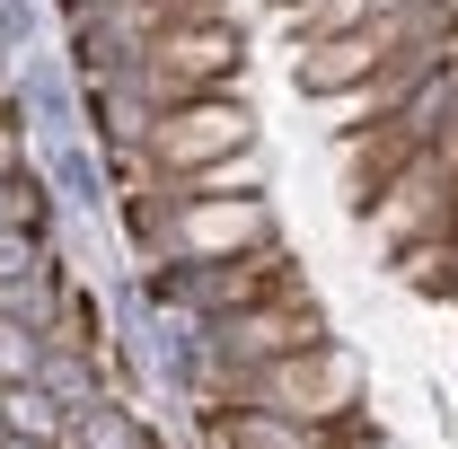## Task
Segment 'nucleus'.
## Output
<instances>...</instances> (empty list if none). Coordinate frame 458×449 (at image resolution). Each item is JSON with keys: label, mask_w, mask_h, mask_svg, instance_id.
I'll return each instance as SVG.
<instances>
[{"label": "nucleus", "mask_w": 458, "mask_h": 449, "mask_svg": "<svg viewBox=\"0 0 458 449\" xmlns=\"http://www.w3.org/2000/svg\"><path fill=\"white\" fill-rule=\"evenodd\" d=\"M361 388H370V379H361V352H352L344 335H327V343H300V352H283V361L247 370L229 405H274V414H291V423L344 432V423H361Z\"/></svg>", "instance_id": "f257e3e1"}, {"label": "nucleus", "mask_w": 458, "mask_h": 449, "mask_svg": "<svg viewBox=\"0 0 458 449\" xmlns=\"http://www.w3.org/2000/svg\"><path fill=\"white\" fill-rule=\"evenodd\" d=\"M247 71V36L238 18H176V27H150L132 45V89L150 106H176V97H203V89H238Z\"/></svg>", "instance_id": "f03ea898"}, {"label": "nucleus", "mask_w": 458, "mask_h": 449, "mask_svg": "<svg viewBox=\"0 0 458 449\" xmlns=\"http://www.w3.org/2000/svg\"><path fill=\"white\" fill-rule=\"evenodd\" d=\"M141 168L150 176H194L229 159V150H256V106L238 89H203V97H176V106H150L141 132H132Z\"/></svg>", "instance_id": "7ed1b4c3"}, {"label": "nucleus", "mask_w": 458, "mask_h": 449, "mask_svg": "<svg viewBox=\"0 0 458 449\" xmlns=\"http://www.w3.org/2000/svg\"><path fill=\"white\" fill-rule=\"evenodd\" d=\"M458 229V132H441L423 159H405L370 203H361V238L379 247V256H397L414 238H441Z\"/></svg>", "instance_id": "20e7f679"}, {"label": "nucleus", "mask_w": 458, "mask_h": 449, "mask_svg": "<svg viewBox=\"0 0 458 449\" xmlns=\"http://www.w3.org/2000/svg\"><path fill=\"white\" fill-rule=\"evenodd\" d=\"M432 36V18L397 0V9H379L370 27H344V36H318V45H291V89L300 97H327V89H352V80H370V71H388L405 45H423Z\"/></svg>", "instance_id": "39448f33"}, {"label": "nucleus", "mask_w": 458, "mask_h": 449, "mask_svg": "<svg viewBox=\"0 0 458 449\" xmlns=\"http://www.w3.org/2000/svg\"><path fill=\"white\" fill-rule=\"evenodd\" d=\"M450 62V45H441V27L423 36V45H405L388 71H370V80H352V89H327V97H309V114H318V132L327 141H344V132H361V123H379V114H397L432 71Z\"/></svg>", "instance_id": "423d86ee"}, {"label": "nucleus", "mask_w": 458, "mask_h": 449, "mask_svg": "<svg viewBox=\"0 0 458 449\" xmlns=\"http://www.w3.org/2000/svg\"><path fill=\"white\" fill-rule=\"evenodd\" d=\"M62 449H150V423H141V405H123V396H89V405H71Z\"/></svg>", "instance_id": "0eeeda50"}, {"label": "nucleus", "mask_w": 458, "mask_h": 449, "mask_svg": "<svg viewBox=\"0 0 458 449\" xmlns=\"http://www.w3.org/2000/svg\"><path fill=\"white\" fill-rule=\"evenodd\" d=\"M379 9H397V0H274V27L291 45H318V36H344V27H370Z\"/></svg>", "instance_id": "6e6552de"}, {"label": "nucleus", "mask_w": 458, "mask_h": 449, "mask_svg": "<svg viewBox=\"0 0 458 449\" xmlns=\"http://www.w3.org/2000/svg\"><path fill=\"white\" fill-rule=\"evenodd\" d=\"M388 274H397L405 291H423V300H458V229L397 247V256H388Z\"/></svg>", "instance_id": "1a4fd4ad"}, {"label": "nucleus", "mask_w": 458, "mask_h": 449, "mask_svg": "<svg viewBox=\"0 0 458 449\" xmlns=\"http://www.w3.org/2000/svg\"><path fill=\"white\" fill-rule=\"evenodd\" d=\"M0 432H18V441H54L71 432V405H62L45 379H18V388H0Z\"/></svg>", "instance_id": "9d476101"}, {"label": "nucleus", "mask_w": 458, "mask_h": 449, "mask_svg": "<svg viewBox=\"0 0 458 449\" xmlns=\"http://www.w3.org/2000/svg\"><path fill=\"white\" fill-rule=\"evenodd\" d=\"M159 194H265V150H229V159H212V168L194 176H159Z\"/></svg>", "instance_id": "9b49d317"}, {"label": "nucleus", "mask_w": 458, "mask_h": 449, "mask_svg": "<svg viewBox=\"0 0 458 449\" xmlns=\"http://www.w3.org/2000/svg\"><path fill=\"white\" fill-rule=\"evenodd\" d=\"M176 18H229V0H114V27L141 45L150 27H176Z\"/></svg>", "instance_id": "f8f14e48"}, {"label": "nucleus", "mask_w": 458, "mask_h": 449, "mask_svg": "<svg viewBox=\"0 0 458 449\" xmlns=\"http://www.w3.org/2000/svg\"><path fill=\"white\" fill-rule=\"evenodd\" d=\"M36 370H45V326H27V318L0 309V388H18V379H36Z\"/></svg>", "instance_id": "ddd939ff"}, {"label": "nucleus", "mask_w": 458, "mask_h": 449, "mask_svg": "<svg viewBox=\"0 0 458 449\" xmlns=\"http://www.w3.org/2000/svg\"><path fill=\"white\" fill-rule=\"evenodd\" d=\"M335 449H397V441H388V432H370V423H344Z\"/></svg>", "instance_id": "4468645a"}, {"label": "nucleus", "mask_w": 458, "mask_h": 449, "mask_svg": "<svg viewBox=\"0 0 458 449\" xmlns=\"http://www.w3.org/2000/svg\"><path fill=\"white\" fill-rule=\"evenodd\" d=\"M0 449H54V441H18V432H0Z\"/></svg>", "instance_id": "2eb2a0df"}]
</instances>
